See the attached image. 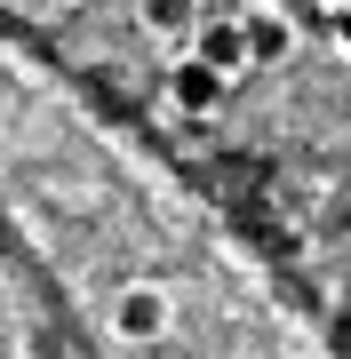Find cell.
Segmentation results:
<instances>
[{"instance_id":"277c9868","label":"cell","mask_w":351,"mask_h":359,"mask_svg":"<svg viewBox=\"0 0 351 359\" xmlns=\"http://www.w3.org/2000/svg\"><path fill=\"white\" fill-rule=\"evenodd\" d=\"M136 25L152 32V40H168V48L192 56V40H200V25H208V8H200V0H136Z\"/></svg>"},{"instance_id":"52a82bcc","label":"cell","mask_w":351,"mask_h":359,"mask_svg":"<svg viewBox=\"0 0 351 359\" xmlns=\"http://www.w3.org/2000/svg\"><path fill=\"white\" fill-rule=\"evenodd\" d=\"M312 8H327V16H343V8H351V0H312Z\"/></svg>"},{"instance_id":"8992f818","label":"cell","mask_w":351,"mask_h":359,"mask_svg":"<svg viewBox=\"0 0 351 359\" xmlns=\"http://www.w3.org/2000/svg\"><path fill=\"white\" fill-rule=\"evenodd\" d=\"M336 40H343V48H351V8H343V16H336Z\"/></svg>"},{"instance_id":"7a4b0ae2","label":"cell","mask_w":351,"mask_h":359,"mask_svg":"<svg viewBox=\"0 0 351 359\" xmlns=\"http://www.w3.org/2000/svg\"><path fill=\"white\" fill-rule=\"evenodd\" d=\"M223 96H232V80H223L216 65H200V56H176V65H168V104H176V112L208 120Z\"/></svg>"},{"instance_id":"5b68a950","label":"cell","mask_w":351,"mask_h":359,"mask_svg":"<svg viewBox=\"0 0 351 359\" xmlns=\"http://www.w3.org/2000/svg\"><path fill=\"white\" fill-rule=\"evenodd\" d=\"M247 56H256V65H287V56H296V25H287L280 8H247Z\"/></svg>"},{"instance_id":"6da1fadb","label":"cell","mask_w":351,"mask_h":359,"mask_svg":"<svg viewBox=\"0 0 351 359\" xmlns=\"http://www.w3.org/2000/svg\"><path fill=\"white\" fill-rule=\"evenodd\" d=\"M168 287H152V280H128L112 295V335L120 344H160V335H168Z\"/></svg>"},{"instance_id":"3957f363","label":"cell","mask_w":351,"mask_h":359,"mask_svg":"<svg viewBox=\"0 0 351 359\" xmlns=\"http://www.w3.org/2000/svg\"><path fill=\"white\" fill-rule=\"evenodd\" d=\"M192 56H200V65H216L223 80H240L247 65H256V56H247V16H208L200 40H192Z\"/></svg>"}]
</instances>
